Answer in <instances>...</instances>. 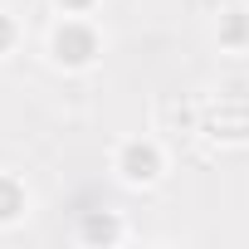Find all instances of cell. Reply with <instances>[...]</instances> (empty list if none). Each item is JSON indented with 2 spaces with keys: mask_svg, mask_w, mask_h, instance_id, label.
Here are the masks:
<instances>
[{
  "mask_svg": "<svg viewBox=\"0 0 249 249\" xmlns=\"http://www.w3.org/2000/svg\"><path fill=\"white\" fill-rule=\"evenodd\" d=\"M117 171H122V181H132V186L157 181V176H161V152H157V142H142V137L122 142V147H117Z\"/></svg>",
  "mask_w": 249,
  "mask_h": 249,
  "instance_id": "7a4b0ae2",
  "label": "cell"
},
{
  "mask_svg": "<svg viewBox=\"0 0 249 249\" xmlns=\"http://www.w3.org/2000/svg\"><path fill=\"white\" fill-rule=\"evenodd\" d=\"M20 215H25V186L10 171H0V225H10Z\"/></svg>",
  "mask_w": 249,
  "mask_h": 249,
  "instance_id": "3957f363",
  "label": "cell"
},
{
  "mask_svg": "<svg viewBox=\"0 0 249 249\" xmlns=\"http://www.w3.org/2000/svg\"><path fill=\"white\" fill-rule=\"evenodd\" d=\"M220 44H230V49L249 44V10H225L220 15Z\"/></svg>",
  "mask_w": 249,
  "mask_h": 249,
  "instance_id": "277c9868",
  "label": "cell"
},
{
  "mask_svg": "<svg viewBox=\"0 0 249 249\" xmlns=\"http://www.w3.org/2000/svg\"><path fill=\"white\" fill-rule=\"evenodd\" d=\"M10 49H15V20L0 15V54H10Z\"/></svg>",
  "mask_w": 249,
  "mask_h": 249,
  "instance_id": "8992f818",
  "label": "cell"
},
{
  "mask_svg": "<svg viewBox=\"0 0 249 249\" xmlns=\"http://www.w3.org/2000/svg\"><path fill=\"white\" fill-rule=\"evenodd\" d=\"M98 49H103L98 30H93L88 20H78V15H69V20L54 25V35H49V54H54V64H64V69H88V64L98 59Z\"/></svg>",
  "mask_w": 249,
  "mask_h": 249,
  "instance_id": "6da1fadb",
  "label": "cell"
},
{
  "mask_svg": "<svg viewBox=\"0 0 249 249\" xmlns=\"http://www.w3.org/2000/svg\"><path fill=\"white\" fill-rule=\"evenodd\" d=\"M54 5H59L64 15H88V10L98 5V0H54Z\"/></svg>",
  "mask_w": 249,
  "mask_h": 249,
  "instance_id": "52a82bcc",
  "label": "cell"
},
{
  "mask_svg": "<svg viewBox=\"0 0 249 249\" xmlns=\"http://www.w3.org/2000/svg\"><path fill=\"white\" fill-rule=\"evenodd\" d=\"M83 234H88V239H117V220H107V215H103V220H88Z\"/></svg>",
  "mask_w": 249,
  "mask_h": 249,
  "instance_id": "5b68a950",
  "label": "cell"
}]
</instances>
